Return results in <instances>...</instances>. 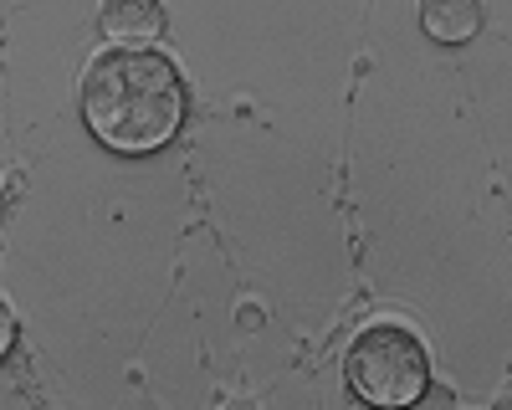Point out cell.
I'll return each instance as SVG.
<instances>
[{
  "mask_svg": "<svg viewBox=\"0 0 512 410\" xmlns=\"http://www.w3.org/2000/svg\"><path fill=\"white\" fill-rule=\"evenodd\" d=\"M415 16L436 47H466V41L482 36V21H487L482 0H420Z\"/></svg>",
  "mask_w": 512,
  "mask_h": 410,
  "instance_id": "277c9868",
  "label": "cell"
},
{
  "mask_svg": "<svg viewBox=\"0 0 512 410\" xmlns=\"http://www.w3.org/2000/svg\"><path fill=\"white\" fill-rule=\"evenodd\" d=\"M0 216H6V185H0Z\"/></svg>",
  "mask_w": 512,
  "mask_h": 410,
  "instance_id": "52a82bcc",
  "label": "cell"
},
{
  "mask_svg": "<svg viewBox=\"0 0 512 410\" xmlns=\"http://www.w3.org/2000/svg\"><path fill=\"white\" fill-rule=\"evenodd\" d=\"M82 123L88 134L123 159H144L175 144L190 113L180 67L164 52H118L108 47L82 72Z\"/></svg>",
  "mask_w": 512,
  "mask_h": 410,
  "instance_id": "6da1fadb",
  "label": "cell"
},
{
  "mask_svg": "<svg viewBox=\"0 0 512 410\" xmlns=\"http://www.w3.org/2000/svg\"><path fill=\"white\" fill-rule=\"evenodd\" d=\"M98 31L118 52H154V41H164L169 31V11L164 0H103Z\"/></svg>",
  "mask_w": 512,
  "mask_h": 410,
  "instance_id": "3957f363",
  "label": "cell"
},
{
  "mask_svg": "<svg viewBox=\"0 0 512 410\" xmlns=\"http://www.w3.org/2000/svg\"><path fill=\"white\" fill-rule=\"evenodd\" d=\"M344 385L369 410H415L431 390V349L420 328L400 318H374L344 349Z\"/></svg>",
  "mask_w": 512,
  "mask_h": 410,
  "instance_id": "7a4b0ae2",
  "label": "cell"
},
{
  "mask_svg": "<svg viewBox=\"0 0 512 410\" xmlns=\"http://www.w3.org/2000/svg\"><path fill=\"white\" fill-rule=\"evenodd\" d=\"M11 349H16V313L0 303V359H6Z\"/></svg>",
  "mask_w": 512,
  "mask_h": 410,
  "instance_id": "5b68a950",
  "label": "cell"
},
{
  "mask_svg": "<svg viewBox=\"0 0 512 410\" xmlns=\"http://www.w3.org/2000/svg\"><path fill=\"white\" fill-rule=\"evenodd\" d=\"M221 410H262V405H256V400H226Z\"/></svg>",
  "mask_w": 512,
  "mask_h": 410,
  "instance_id": "8992f818",
  "label": "cell"
}]
</instances>
